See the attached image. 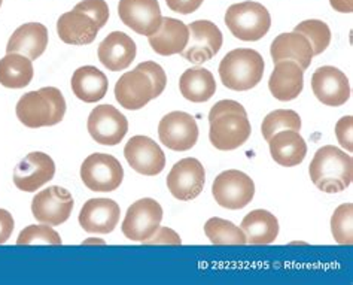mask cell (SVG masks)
<instances>
[{
    "label": "cell",
    "instance_id": "e0dca14e",
    "mask_svg": "<svg viewBox=\"0 0 353 285\" xmlns=\"http://www.w3.org/2000/svg\"><path fill=\"white\" fill-rule=\"evenodd\" d=\"M312 90L316 99L327 106H341L350 97L347 77L334 66L316 69L312 77Z\"/></svg>",
    "mask_w": 353,
    "mask_h": 285
},
{
    "label": "cell",
    "instance_id": "8992f818",
    "mask_svg": "<svg viewBox=\"0 0 353 285\" xmlns=\"http://www.w3.org/2000/svg\"><path fill=\"white\" fill-rule=\"evenodd\" d=\"M124 178V169L114 155L96 153L83 160L81 166V179L91 191H115Z\"/></svg>",
    "mask_w": 353,
    "mask_h": 285
},
{
    "label": "cell",
    "instance_id": "cb8c5ba5",
    "mask_svg": "<svg viewBox=\"0 0 353 285\" xmlns=\"http://www.w3.org/2000/svg\"><path fill=\"white\" fill-rule=\"evenodd\" d=\"M267 142L270 146L273 160L285 168H292L303 163L307 154V144L300 132L281 130L274 133Z\"/></svg>",
    "mask_w": 353,
    "mask_h": 285
},
{
    "label": "cell",
    "instance_id": "8fae6325",
    "mask_svg": "<svg viewBox=\"0 0 353 285\" xmlns=\"http://www.w3.org/2000/svg\"><path fill=\"white\" fill-rule=\"evenodd\" d=\"M73 210V197L70 193L52 186L39 191L32 202L33 217L42 224L60 226L68 222Z\"/></svg>",
    "mask_w": 353,
    "mask_h": 285
},
{
    "label": "cell",
    "instance_id": "8d00e7d4",
    "mask_svg": "<svg viewBox=\"0 0 353 285\" xmlns=\"http://www.w3.org/2000/svg\"><path fill=\"white\" fill-rule=\"evenodd\" d=\"M137 69L143 70L145 73H148V77L151 78L152 86H154L155 99L158 96H161V93L165 88V84H167V77H165L164 69L160 66V64L155 63V61H143V63L139 64Z\"/></svg>",
    "mask_w": 353,
    "mask_h": 285
},
{
    "label": "cell",
    "instance_id": "d6a6232c",
    "mask_svg": "<svg viewBox=\"0 0 353 285\" xmlns=\"http://www.w3.org/2000/svg\"><path fill=\"white\" fill-rule=\"evenodd\" d=\"M294 32L303 35L310 42L313 56H319L330 47L331 30L328 24L321 20H305L296 26Z\"/></svg>",
    "mask_w": 353,
    "mask_h": 285
},
{
    "label": "cell",
    "instance_id": "52a82bcc",
    "mask_svg": "<svg viewBox=\"0 0 353 285\" xmlns=\"http://www.w3.org/2000/svg\"><path fill=\"white\" fill-rule=\"evenodd\" d=\"M216 204L227 209H243L255 196V184L245 172L225 170L219 173L212 186Z\"/></svg>",
    "mask_w": 353,
    "mask_h": 285
},
{
    "label": "cell",
    "instance_id": "44dd1931",
    "mask_svg": "<svg viewBox=\"0 0 353 285\" xmlns=\"http://www.w3.org/2000/svg\"><path fill=\"white\" fill-rule=\"evenodd\" d=\"M304 87V70L291 60L277 61L268 79L270 93L281 102H290L301 95Z\"/></svg>",
    "mask_w": 353,
    "mask_h": 285
},
{
    "label": "cell",
    "instance_id": "2e32d148",
    "mask_svg": "<svg viewBox=\"0 0 353 285\" xmlns=\"http://www.w3.org/2000/svg\"><path fill=\"white\" fill-rule=\"evenodd\" d=\"M55 175L54 160L45 153H30L14 169V184L18 190L33 193L50 182Z\"/></svg>",
    "mask_w": 353,
    "mask_h": 285
},
{
    "label": "cell",
    "instance_id": "60d3db41",
    "mask_svg": "<svg viewBox=\"0 0 353 285\" xmlns=\"http://www.w3.org/2000/svg\"><path fill=\"white\" fill-rule=\"evenodd\" d=\"M14 218L5 209H0V244H5L14 232Z\"/></svg>",
    "mask_w": 353,
    "mask_h": 285
},
{
    "label": "cell",
    "instance_id": "f35d334b",
    "mask_svg": "<svg viewBox=\"0 0 353 285\" xmlns=\"http://www.w3.org/2000/svg\"><path fill=\"white\" fill-rule=\"evenodd\" d=\"M145 244L152 245V244H170V245H181L182 241L178 233H174L172 228L167 227H158L155 235L152 237L145 241Z\"/></svg>",
    "mask_w": 353,
    "mask_h": 285
},
{
    "label": "cell",
    "instance_id": "7c38bea8",
    "mask_svg": "<svg viewBox=\"0 0 353 285\" xmlns=\"http://www.w3.org/2000/svg\"><path fill=\"white\" fill-rule=\"evenodd\" d=\"M87 128L97 144L114 146L124 139L128 132V121L112 105H100L91 111Z\"/></svg>",
    "mask_w": 353,
    "mask_h": 285
},
{
    "label": "cell",
    "instance_id": "7bdbcfd3",
    "mask_svg": "<svg viewBox=\"0 0 353 285\" xmlns=\"http://www.w3.org/2000/svg\"><path fill=\"white\" fill-rule=\"evenodd\" d=\"M0 6H2V0H0Z\"/></svg>",
    "mask_w": 353,
    "mask_h": 285
},
{
    "label": "cell",
    "instance_id": "3957f363",
    "mask_svg": "<svg viewBox=\"0 0 353 285\" xmlns=\"http://www.w3.org/2000/svg\"><path fill=\"white\" fill-rule=\"evenodd\" d=\"M20 121L30 128L59 124L66 114V100L55 87H43L30 91L18 100L15 108Z\"/></svg>",
    "mask_w": 353,
    "mask_h": 285
},
{
    "label": "cell",
    "instance_id": "30bf717a",
    "mask_svg": "<svg viewBox=\"0 0 353 285\" xmlns=\"http://www.w3.org/2000/svg\"><path fill=\"white\" fill-rule=\"evenodd\" d=\"M190 38L185 50L181 52L185 60L201 64L216 56L222 47V33L216 24L208 20L194 21L188 26Z\"/></svg>",
    "mask_w": 353,
    "mask_h": 285
},
{
    "label": "cell",
    "instance_id": "7a4b0ae2",
    "mask_svg": "<svg viewBox=\"0 0 353 285\" xmlns=\"http://www.w3.org/2000/svg\"><path fill=\"white\" fill-rule=\"evenodd\" d=\"M309 173L310 179L321 191H345L353 179V160L337 146H322L314 154Z\"/></svg>",
    "mask_w": 353,
    "mask_h": 285
},
{
    "label": "cell",
    "instance_id": "f1b7e54d",
    "mask_svg": "<svg viewBox=\"0 0 353 285\" xmlns=\"http://www.w3.org/2000/svg\"><path fill=\"white\" fill-rule=\"evenodd\" d=\"M182 96L194 104L208 102L216 91V82L212 72L204 68L188 69L182 73L179 81Z\"/></svg>",
    "mask_w": 353,
    "mask_h": 285
},
{
    "label": "cell",
    "instance_id": "603a6c76",
    "mask_svg": "<svg viewBox=\"0 0 353 285\" xmlns=\"http://www.w3.org/2000/svg\"><path fill=\"white\" fill-rule=\"evenodd\" d=\"M48 47V29L41 23H27L18 27L6 45V52H17L29 57L39 59Z\"/></svg>",
    "mask_w": 353,
    "mask_h": 285
},
{
    "label": "cell",
    "instance_id": "4dcf8cb0",
    "mask_svg": "<svg viewBox=\"0 0 353 285\" xmlns=\"http://www.w3.org/2000/svg\"><path fill=\"white\" fill-rule=\"evenodd\" d=\"M204 233L215 245H245L248 244L243 230L222 218H210L204 226Z\"/></svg>",
    "mask_w": 353,
    "mask_h": 285
},
{
    "label": "cell",
    "instance_id": "4316f807",
    "mask_svg": "<svg viewBox=\"0 0 353 285\" xmlns=\"http://www.w3.org/2000/svg\"><path fill=\"white\" fill-rule=\"evenodd\" d=\"M109 82L106 75L94 66H82L72 77V90L85 104H94L108 93Z\"/></svg>",
    "mask_w": 353,
    "mask_h": 285
},
{
    "label": "cell",
    "instance_id": "d4e9b609",
    "mask_svg": "<svg viewBox=\"0 0 353 285\" xmlns=\"http://www.w3.org/2000/svg\"><path fill=\"white\" fill-rule=\"evenodd\" d=\"M270 54L274 63L282 60H291L299 64L303 70L310 66L313 59V50L310 42L303 35L296 32L279 35L272 43Z\"/></svg>",
    "mask_w": 353,
    "mask_h": 285
},
{
    "label": "cell",
    "instance_id": "277c9868",
    "mask_svg": "<svg viewBox=\"0 0 353 285\" xmlns=\"http://www.w3.org/2000/svg\"><path fill=\"white\" fill-rule=\"evenodd\" d=\"M265 63L261 54L250 48L230 51L219 64L222 84L234 91L256 87L264 77Z\"/></svg>",
    "mask_w": 353,
    "mask_h": 285
},
{
    "label": "cell",
    "instance_id": "ffe728a7",
    "mask_svg": "<svg viewBox=\"0 0 353 285\" xmlns=\"http://www.w3.org/2000/svg\"><path fill=\"white\" fill-rule=\"evenodd\" d=\"M136 42L124 32H112L99 45V60L112 72L127 69L136 59Z\"/></svg>",
    "mask_w": 353,
    "mask_h": 285
},
{
    "label": "cell",
    "instance_id": "836d02e7",
    "mask_svg": "<svg viewBox=\"0 0 353 285\" xmlns=\"http://www.w3.org/2000/svg\"><path fill=\"white\" fill-rule=\"evenodd\" d=\"M352 219H353V205L345 204L334 210L331 218L332 236L340 245H352Z\"/></svg>",
    "mask_w": 353,
    "mask_h": 285
},
{
    "label": "cell",
    "instance_id": "83f0119b",
    "mask_svg": "<svg viewBox=\"0 0 353 285\" xmlns=\"http://www.w3.org/2000/svg\"><path fill=\"white\" fill-rule=\"evenodd\" d=\"M240 227L246 235L248 244L252 245L272 244L279 235L277 218L264 209H255L252 213H249L243 218Z\"/></svg>",
    "mask_w": 353,
    "mask_h": 285
},
{
    "label": "cell",
    "instance_id": "484cf974",
    "mask_svg": "<svg viewBox=\"0 0 353 285\" xmlns=\"http://www.w3.org/2000/svg\"><path fill=\"white\" fill-rule=\"evenodd\" d=\"M99 30V26L92 18L78 11L63 14L57 21L60 39L69 45H88L94 42Z\"/></svg>",
    "mask_w": 353,
    "mask_h": 285
},
{
    "label": "cell",
    "instance_id": "4fadbf2b",
    "mask_svg": "<svg viewBox=\"0 0 353 285\" xmlns=\"http://www.w3.org/2000/svg\"><path fill=\"white\" fill-rule=\"evenodd\" d=\"M206 182V170L197 159H183L172 168L167 177V187L178 200L188 202L201 195Z\"/></svg>",
    "mask_w": 353,
    "mask_h": 285
},
{
    "label": "cell",
    "instance_id": "1f68e13d",
    "mask_svg": "<svg viewBox=\"0 0 353 285\" xmlns=\"http://www.w3.org/2000/svg\"><path fill=\"white\" fill-rule=\"evenodd\" d=\"M301 118L292 109H277L268 114L261 126V132L264 139L268 141L270 137L281 130H295L300 132Z\"/></svg>",
    "mask_w": 353,
    "mask_h": 285
},
{
    "label": "cell",
    "instance_id": "5b68a950",
    "mask_svg": "<svg viewBox=\"0 0 353 285\" xmlns=\"http://www.w3.org/2000/svg\"><path fill=\"white\" fill-rule=\"evenodd\" d=\"M225 24L240 41L255 42L268 33L272 17L267 8L256 2H241L231 5L225 12Z\"/></svg>",
    "mask_w": 353,
    "mask_h": 285
},
{
    "label": "cell",
    "instance_id": "5bb4252c",
    "mask_svg": "<svg viewBox=\"0 0 353 285\" xmlns=\"http://www.w3.org/2000/svg\"><path fill=\"white\" fill-rule=\"evenodd\" d=\"M118 15L127 27L142 36L154 35L163 20L158 0H119Z\"/></svg>",
    "mask_w": 353,
    "mask_h": 285
},
{
    "label": "cell",
    "instance_id": "d590c367",
    "mask_svg": "<svg viewBox=\"0 0 353 285\" xmlns=\"http://www.w3.org/2000/svg\"><path fill=\"white\" fill-rule=\"evenodd\" d=\"M73 11H78L88 15L99 26V29L105 27L109 20V6L105 0H82Z\"/></svg>",
    "mask_w": 353,
    "mask_h": 285
},
{
    "label": "cell",
    "instance_id": "ac0fdd59",
    "mask_svg": "<svg viewBox=\"0 0 353 285\" xmlns=\"http://www.w3.org/2000/svg\"><path fill=\"white\" fill-rule=\"evenodd\" d=\"M115 97L121 106L130 111L142 109L155 99L152 81L148 73L137 68L132 72H125L117 82Z\"/></svg>",
    "mask_w": 353,
    "mask_h": 285
},
{
    "label": "cell",
    "instance_id": "b9f144b4",
    "mask_svg": "<svg viewBox=\"0 0 353 285\" xmlns=\"http://www.w3.org/2000/svg\"><path fill=\"white\" fill-rule=\"evenodd\" d=\"M332 9L341 14H350L353 11V0H330Z\"/></svg>",
    "mask_w": 353,
    "mask_h": 285
},
{
    "label": "cell",
    "instance_id": "f546056e",
    "mask_svg": "<svg viewBox=\"0 0 353 285\" xmlns=\"http://www.w3.org/2000/svg\"><path fill=\"white\" fill-rule=\"evenodd\" d=\"M33 64L23 54L11 52L0 60V84L6 88H24L33 79Z\"/></svg>",
    "mask_w": 353,
    "mask_h": 285
},
{
    "label": "cell",
    "instance_id": "7402d4cb",
    "mask_svg": "<svg viewBox=\"0 0 353 285\" xmlns=\"http://www.w3.org/2000/svg\"><path fill=\"white\" fill-rule=\"evenodd\" d=\"M188 26L181 20L163 17L161 26L154 35L148 36L151 48L160 56H174L181 54L188 43Z\"/></svg>",
    "mask_w": 353,
    "mask_h": 285
},
{
    "label": "cell",
    "instance_id": "ab89813d",
    "mask_svg": "<svg viewBox=\"0 0 353 285\" xmlns=\"http://www.w3.org/2000/svg\"><path fill=\"white\" fill-rule=\"evenodd\" d=\"M203 2L204 0H165L167 6H169L173 12L183 15L196 12Z\"/></svg>",
    "mask_w": 353,
    "mask_h": 285
},
{
    "label": "cell",
    "instance_id": "74e56055",
    "mask_svg": "<svg viewBox=\"0 0 353 285\" xmlns=\"http://www.w3.org/2000/svg\"><path fill=\"white\" fill-rule=\"evenodd\" d=\"M352 126H353V118L350 115L343 117L341 119H339V123L336 124V136H337V139H339V144L347 153L353 151Z\"/></svg>",
    "mask_w": 353,
    "mask_h": 285
},
{
    "label": "cell",
    "instance_id": "9a60e30c",
    "mask_svg": "<svg viewBox=\"0 0 353 285\" xmlns=\"http://www.w3.org/2000/svg\"><path fill=\"white\" fill-rule=\"evenodd\" d=\"M124 155L130 166L145 177H155L165 168V155L163 150L148 136H133L125 144Z\"/></svg>",
    "mask_w": 353,
    "mask_h": 285
},
{
    "label": "cell",
    "instance_id": "6da1fadb",
    "mask_svg": "<svg viewBox=\"0 0 353 285\" xmlns=\"http://www.w3.org/2000/svg\"><path fill=\"white\" fill-rule=\"evenodd\" d=\"M209 139L219 151H233L246 144L252 127L246 109L236 100H221L209 112Z\"/></svg>",
    "mask_w": 353,
    "mask_h": 285
},
{
    "label": "cell",
    "instance_id": "9c48e42d",
    "mask_svg": "<svg viewBox=\"0 0 353 285\" xmlns=\"http://www.w3.org/2000/svg\"><path fill=\"white\" fill-rule=\"evenodd\" d=\"M161 144L173 151H188L199 141V126L192 115L173 111L163 117L158 124Z\"/></svg>",
    "mask_w": 353,
    "mask_h": 285
},
{
    "label": "cell",
    "instance_id": "d6986e66",
    "mask_svg": "<svg viewBox=\"0 0 353 285\" xmlns=\"http://www.w3.org/2000/svg\"><path fill=\"white\" fill-rule=\"evenodd\" d=\"M121 209L112 199H90L82 206L79 224L88 233H110L119 222Z\"/></svg>",
    "mask_w": 353,
    "mask_h": 285
},
{
    "label": "cell",
    "instance_id": "ba28073f",
    "mask_svg": "<svg viewBox=\"0 0 353 285\" xmlns=\"http://www.w3.org/2000/svg\"><path fill=\"white\" fill-rule=\"evenodd\" d=\"M163 208L154 199H141L128 208L123 222V233L130 241L145 242L161 224Z\"/></svg>",
    "mask_w": 353,
    "mask_h": 285
},
{
    "label": "cell",
    "instance_id": "e575fe53",
    "mask_svg": "<svg viewBox=\"0 0 353 285\" xmlns=\"http://www.w3.org/2000/svg\"><path fill=\"white\" fill-rule=\"evenodd\" d=\"M61 237L48 224L43 226H29L21 230L20 236L17 239V245H33V244H43V245H61Z\"/></svg>",
    "mask_w": 353,
    "mask_h": 285
}]
</instances>
